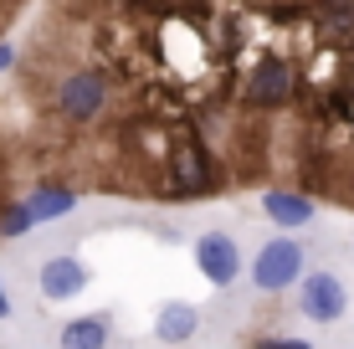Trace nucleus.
Wrapping results in <instances>:
<instances>
[{"mask_svg": "<svg viewBox=\"0 0 354 349\" xmlns=\"http://www.w3.org/2000/svg\"><path fill=\"white\" fill-rule=\"evenodd\" d=\"M252 283L257 293H288L292 283H303V247L292 236H272L252 262Z\"/></svg>", "mask_w": 354, "mask_h": 349, "instance_id": "f257e3e1", "label": "nucleus"}, {"mask_svg": "<svg viewBox=\"0 0 354 349\" xmlns=\"http://www.w3.org/2000/svg\"><path fill=\"white\" fill-rule=\"evenodd\" d=\"M303 319L313 323H339L349 308V287L334 278V272H303V293H298Z\"/></svg>", "mask_w": 354, "mask_h": 349, "instance_id": "f03ea898", "label": "nucleus"}, {"mask_svg": "<svg viewBox=\"0 0 354 349\" xmlns=\"http://www.w3.org/2000/svg\"><path fill=\"white\" fill-rule=\"evenodd\" d=\"M195 267H201L205 283L216 287H231L241 272V247L231 232H201V242H195Z\"/></svg>", "mask_w": 354, "mask_h": 349, "instance_id": "7ed1b4c3", "label": "nucleus"}, {"mask_svg": "<svg viewBox=\"0 0 354 349\" xmlns=\"http://www.w3.org/2000/svg\"><path fill=\"white\" fill-rule=\"evenodd\" d=\"M36 287H41L46 303H67V298H77L88 287V267L77 257H46L41 272H36Z\"/></svg>", "mask_w": 354, "mask_h": 349, "instance_id": "20e7f679", "label": "nucleus"}, {"mask_svg": "<svg viewBox=\"0 0 354 349\" xmlns=\"http://www.w3.org/2000/svg\"><path fill=\"white\" fill-rule=\"evenodd\" d=\"M262 211H267V221H277L283 232H298V226L313 221V196H303V190H267Z\"/></svg>", "mask_w": 354, "mask_h": 349, "instance_id": "39448f33", "label": "nucleus"}, {"mask_svg": "<svg viewBox=\"0 0 354 349\" xmlns=\"http://www.w3.org/2000/svg\"><path fill=\"white\" fill-rule=\"evenodd\" d=\"M154 334H160L165 344H185L201 334V308L190 303H165L160 314H154Z\"/></svg>", "mask_w": 354, "mask_h": 349, "instance_id": "423d86ee", "label": "nucleus"}, {"mask_svg": "<svg viewBox=\"0 0 354 349\" xmlns=\"http://www.w3.org/2000/svg\"><path fill=\"white\" fill-rule=\"evenodd\" d=\"M62 349H108V319L93 314V319L62 323Z\"/></svg>", "mask_w": 354, "mask_h": 349, "instance_id": "0eeeda50", "label": "nucleus"}, {"mask_svg": "<svg viewBox=\"0 0 354 349\" xmlns=\"http://www.w3.org/2000/svg\"><path fill=\"white\" fill-rule=\"evenodd\" d=\"M31 226H36V216H31L26 200H16V206L0 211V236H6V242H10V236H21V232H31Z\"/></svg>", "mask_w": 354, "mask_h": 349, "instance_id": "6e6552de", "label": "nucleus"}, {"mask_svg": "<svg viewBox=\"0 0 354 349\" xmlns=\"http://www.w3.org/2000/svg\"><path fill=\"white\" fill-rule=\"evenodd\" d=\"M252 349H308V344H303V339H272V334H262Z\"/></svg>", "mask_w": 354, "mask_h": 349, "instance_id": "1a4fd4ad", "label": "nucleus"}, {"mask_svg": "<svg viewBox=\"0 0 354 349\" xmlns=\"http://www.w3.org/2000/svg\"><path fill=\"white\" fill-rule=\"evenodd\" d=\"M339 200H344V206H354V164H349V175H344V190H339Z\"/></svg>", "mask_w": 354, "mask_h": 349, "instance_id": "9d476101", "label": "nucleus"}, {"mask_svg": "<svg viewBox=\"0 0 354 349\" xmlns=\"http://www.w3.org/2000/svg\"><path fill=\"white\" fill-rule=\"evenodd\" d=\"M6 67H16V46H6V41H0V72H6Z\"/></svg>", "mask_w": 354, "mask_h": 349, "instance_id": "9b49d317", "label": "nucleus"}, {"mask_svg": "<svg viewBox=\"0 0 354 349\" xmlns=\"http://www.w3.org/2000/svg\"><path fill=\"white\" fill-rule=\"evenodd\" d=\"M0 319H10V298H6V278H0Z\"/></svg>", "mask_w": 354, "mask_h": 349, "instance_id": "f8f14e48", "label": "nucleus"}]
</instances>
